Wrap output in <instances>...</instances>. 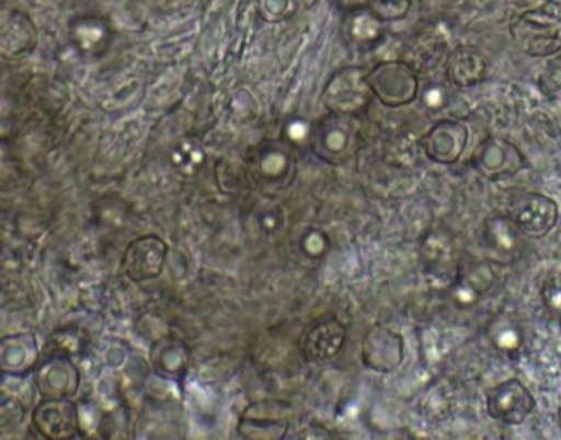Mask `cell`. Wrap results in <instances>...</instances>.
I'll return each mask as SVG.
<instances>
[{
	"label": "cell",
	"instance_id": "obj_1",
	"mask_svg": "<svg viewBox=\"0 0 561 440\" xmlns=\"http://www.w3.org/2000/svg\"><path fill=\"white\" fill-rule=\"evenodd\" d=\"M510 35L526 56H557L561 53V5L550 0L527 9L510 23Z\"/></svg>",
	"mask_w": 561,
	"mask_h": 440
},
{
	"label": "cell",
	"instance_id": "obj_2",
	"mask_svg": "<svg viewBox=\"0 0 561 440\" xmlns=\"http://www.w3.org/2000/svg\"><path fill=\"white\" fill-rule=\"evenodd\" d=\"M370 90L389 108L405 107L419 96L417 72L403 60H385L367 72Z\"/></svg>",
	"mask_w": 561,
	"mask_h": 440
},
{
	"label": "cell",
	"instance_id": "obj_3",
	"mask_svg": "<svg viewBox=\"0 0 561 440\" xmlns=\"http://www.w3.org/2000/svg\"><path fill=\"white\" fill-rule=\"evenodd\" d=\"M373 99L367 74L360 68L341 69L322 92V104L329 113L341 116H358L369 107Z\"/></svg>",
	"mask_w": 561,
	"mask_h": 440
},
{
	"label": "cell",
	"instance_id": "obj_4",
	"mask_svg": "<svg viewBox=\"0 0 561 440\" xmlns=\"http://www.w3.org/2000/svg\"><path fill=\"white\" fill-rule=\"evenodd\" d=\"M293 406L286 401L262 400L247 406L238 420V433L243 439L279 440L288 436Z\"/></svg>",
	"mask_w": 561,
	"mask_h": 440
},
{
	"label": "cell",
	"instance_id": "obj_5",
	"mask_svg": "<svg viewBox=\"0 0 561 440\" xmlns=\"http://www.w3.org/2000/svg\"><path fill=\"white\" fill-rule=\"evenodd\" d=\"M506 213L524 236L541 240L557 228L560 209L553 198L529 192L510 201Z\"/></svg>",
	"mask_w": 561,
	"mask_h": 440
},
{
	"label": "cell",
	"instance_id": "obj_6",
	"mask_svg": "<svg viewBox=\"0 0 561 440\" xmlns=\"http://www.w3.org/2000/svg\"><path fill=\"white\" fill-rule=\"evenodd\" d=\"M355 116L331 114L319 123L312 137V150L321 161L337 165L357 149L358 128Z\"/></svg>",
	"mask_w": 561,
	"mask_h": 440
},
{
	"label": "cell",
	"instance_id": "obj_7",
	"mask_svg": "<svg viewBox=\"0 0 561 440\" xmlns=\"http://www.w3.org/2000/svg\"><path fill=\"white\" fill-rule=\"evenodd\" d=\"M476 173L484 180L502 181L526 167V157L512 141L502 137L484 138L470 157Z\"/></svg>",
	"mask_w": 561,
	"mask_h": 440
},
{
	"label": "cell",
	"instance_id": "obj_8",
	"mask_svg": "<svg viewBox=\"0 0 561 440\" xmlns=\"http://www.w3.org/2000/svg\"><path fill=\"white\" fill-rule=\"evenodd\" d=\"M33 429L50 440L77 439L81 432L80 409L72 400L44 397L32 413Z\"/></svg>",
	"mask_w": 561,
	"mask_h": 440
},
{
	"label": "cell",
	"instance_id": "obj_9",
	"mask_svg": "<svg viewBox=\"0 0 561 440\" xmlns=\"http://www.w3.org/2000/svg\"><path fill=\"white\" fill-rule=\"evenodd\" d=\"M169 246L156 234L137 238L126 246L121 260V273L131 282L157 279L164 270Z\"/></svg>",
	"mask_w": 561,
	"mask_h": 440
},
{
	"label": "cell",
	"instance_id": "obj_10",
	"mask_svg": "<svg viewBox=\"0 0 561 440\" xmlns=\"http://www.w3.org/2000/svg\"><path fill=\"white\" fill-rule=\"evenodd\" d=\"M534 408L536 400L533 393L518 379L494 385L485 394V412L500 424L522 425L533 415Z\"/></svg>",
	"mask_w": 561,
	"mask_h": 440
},
{
	"label": "cell",
	"instance_id": "obj_11",
	"mask_svg": "<svg viewBox=\"0 0 561 440\" xmlns=\"http://www.w3.org/2000/svg\"><path fill=\"white\" fill-rule=\"evenodd\" d=\"M346 327L334 316L317 321L301 334L298 349L307 363L324 364L340 357L346 345Z\"/></svg>",
	"mask_w": 561,
	"mask_h": 440
},
{
	"label": "cell",
	"instance_id": "obj_12",
	"mask_svg": "<svg viewBox=\"0 0 561 440\" xmlns=\"http://www.w3.org/2000/svg\"><path fill=\"white\" fill-rule=\"evenodd\" d=\"M360 358L373 372H394L405 358V340L393 328L376 325L362 340Z\"/></svg>",
	"mask_w": 561,
	"mask_h": 440
},
{
	"label": "cell",
	"instance_id": "obj_13",
	"mask_svg": "<svg viewBox=\"0 0 561 440\" xmlns=\"http://www.w3.org/2000/svg\"><path fill=\"white\" fill-rule=\"evenodd\" d=\"M469 141V129L460 120L443 119L421 138L425 157L434 164L451 165L460 161Z\"/></svg>",
	"mask_w": 561,
	"mask_h": 440
},
{
	"label": "cell",
	"instance_id": "obj_14",
	"mask_svg": "<svg viewBox=\"0 0 561 440\" xmlns=\"http://www.w3.org/2000/svg\"><path fill=\"white\" fill-rule=\"evenodd\" d=\"M33 373L36 387L44 397L72 400L80 389V370L72 358L44 357Z\"/></svg>",
	"mask_w": 561,
	"mask_h": 440
},
{
	"label": "cell",
	"instance_id": "obj_15",
	"mask_svg": "<svg viewBox=\"0 0 561 440\" xmlns=\"http://www.w3.org/2000/svg\"><path fill=\"white\" fill-rule=\"evenodd\" d=\"M42 358L44 355L35 334H11L0 343V364H2V372L9 375H26L35 372Z\"/></svg>",
	"mask_w": 561,
	"mask_h": 440
},
{
	"label": "cell",
	"instance_id": "obj_16",
	"mask_svg": "<svg viewBox=\"0 0 561 440\" xmlns=\"http://www.w3.org/2000/svg\"><path fill=\"white\" fill-rule=\"evenodd\" d=\"M192 348L185 340L173 336L157 339L150 349V364L156 375L164 381H180L186 375L192 364Z\"/></svg>",
	"mask_w": 561,
	"mask_h": 440
},
{
	"label": "cell",
	"instance_id": "obj_17",
	"mask_svg": "<svg viewBox=\"0 0 561 440\" xmlns=\"http://www.w3.org/2000/svg\"><path fill=\"white\" fill-rule=\"evenodd\" d=\"M488 74V60L478 48L458 47L445 60V77L457 89H472Z\"/></svg>",
	"mask_w": 561,
	"mask_h": 440
},
{
	"label": "cell",
	"instance_id": "obj_18",
	"mask_svg": "<svg viewBox=\"0 0 561 440\" xmlns=\"http://www.w3.org/2000/svg\"><path fill=\"white\" fill-rule=\"evenodd\" d=\"M522 234L514 220L510 219L508 213H496L485 220L484 241L485 246L490 248L500 260L512 262L520 255Z\"/></svg>",
	"mask_w": 561,
	"mask_h": 440
},
{
	"label": "cell",
	"instance_id": "obj_19",
	"mask_svg": "<svg viewBox=\"0 0 561 440\" xmlns=\"http://www.w3.org/2000/svg\"><path fill=\"white\" fill-rule=\"evenodd\" d=\"M496 285V274L485 262H472V264H460L455 282V292L458 300L472 303L476 298L484 297L493 291Z\"/></svg>",
	"mask_w": 561,
	"mask_h": 440
},
{
	"label": "cell",
	"instance_id": "obj_20",
	"mask_svg": "<svg viewBox=\"0 0 561 440\" xmlns=\"http://www.w3.org/2000/svg\"><path fill=\"white\" fill-rule=\"evenodd\" d=\"M87 346H89V337L81 328L62 327L54 331L45 339L44 346H42V355L44 357L75 358L81 355Z\"/></svg>",
	"mask_w": 561,
	"mask_h": 440
},
{
	"label": "cell",
	"instance_id": "obj_21",
	"mask_svg": "<svg viewBox=\"0 0 561 440\" xmlns=\"http://www.w3.org/2000/svg\"><path fill=\"white\" fill-rule=\"evenodd\" d=\"M169 161H171V167L180 176L193 177L197 176L201 169L204 167L205 152L197 140L186 138L174 147L173 152L169 155Z\"/></svg>",
	"mask_w": 561,
	"mask_h": 440
},
{
	"label": "cell",
	"instance_id": "obj_22",
	"mask_svg": "<svg viewBox=\"0 0 561 440\" xmlns=\"http://www.w3.org/2000/svg\"><path fill=\"white\" fill-rule=\"evenodd\" d=\"M490 339L500 351L514 352L522 346V331L514 321L502 316L491 324Z\"/></svg>",
	"mask_w": 561,
	"mask_h": 440
},
{
	"label": "cell",
	"instance_id": "obj_23",
	"mask_svg": "<svg viewBox=\"0 0 561 440\" xmlns=\"http://www.w3.org/2000/svg\"><path fill=\"white\" fill-rule=\"evenodd\" d=\"M434 241H436V250L433 248V244H427L424 248L425 265L433 268V273L437 276L446 273L457 274L455 268L449 267L451 262H455V250L449 246L448 241L443 240L442 234H436Z\"/></svg>",
	"mask_w": 561,
	"mask_h": 440
},
{
	"label": "cell",
	"instance_id": "obj_24",
	"mask_svg": "<svg viewBox=\"0 0 561 440\" xmlns=\"http://www.w3.org/2000/svg\"><path fill=\"white\" fill-rule=\"evenodd\" d=\"M352 35L357 44H377L385 35L382 21L373 11L360 12V16L353 21Z\"/></svg>",
	"mask_w": 561,
	"mask_h": 440
},
{
	"label": "cell",
	"instance_id": "obj_25",
	"mask_svg": "<svg viewBox=\"0 0 561 440\" xmlns=\"http://www.w3.org/2000/svg\"><path fill=\"white\" fill-rule=\"evenodd\" d=\"M370 11L381 21H400L409 16L412 0H369Z\"/></svg>",
	"mask_w": 561,
	"mask_h": 440
},
{
	"label": "cell",
	"instance_id": "obj_26",
	"mask_svg": "<svg viewBox=\"0 0 561 440\" xmlns=\"http://www.w3.org/2000/svg\"><path fill=\"white\" fill-rule=\"evenodd\" d=\"M541 300L548 313L561 321V273L546 277L541 286Z\"/></svg>",
	"mask_w": 561,
	"mask_h": 440
},
{
	"label": "cell",
	"instance_id": "obj_27",
	"mask_svg": "<svg viewBox=\"0 0 561 440\" xmlns=\"http://www.w3.org/2000/svg\"><path fill=\"white\" fill-rule=\"evenodd\" d=\"M26 417V408L18 397L9 396L4 393L2 396V430L18 429Z\"/></svg>",
	"mask_w": 561,
	"mask_h": 440
},
{
	"label": "cell",
	"instance_id": "obj_28",
	"mask_svg": "<svg viewBox=\"0 0 561 440\" xmlns=\"http://www.w3.org/2000/svg\"><path fill=\"white\" fill-rule=\"evenodd\" d=\"M301 248L310 258H322L329 252V238L325 236V232L313 229L305 234Z\"/></svg>",
	"mask_w": 561,
	"mask_h": 440
},
{
	"label": "cell",
	"instance_id": "obj_29",
	"mask_svg": "<svg viewBox=\"0 0 561 440\" xmlns=\"http://www.w3.org/2000/svg\"><path fill=\"white\" fill-rule=\"evenodd\" d=\"M558 425H560V430H561V406H560V408H558Z\"/></svg>",
	"mask_w": 561,
	"mask_h": 440
}]
</instances>
